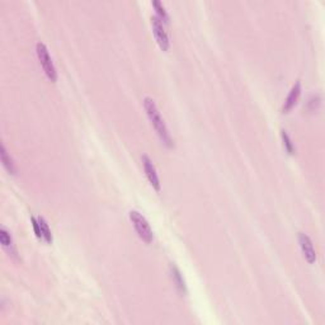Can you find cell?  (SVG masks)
Returning a JSON list of instances; mask_svg holds the SVG:
<instances>
[{"label":"cell","instance_id":"9","mask_svg":"<svg viewBox=\"0 0 325 325\" xmlns=\"http://www.w3.org/2000/svg\"><path fill=\"white\" fill-rule=\"evenodd\" d=\"M0 159H1L3 167L5 168L6 172H8L9 174L14 176L15 173H17V168H15L14 161H13L12 156L8 154V150H6L5 145H4V144L0 145Z\"/></svg>","mask_w":325,"mask_h":325},{"label":"cell","instance_id":"4","mask_svg":"<svg viewBox=\"0 0 325 325\" xmlns=\"http://www.w3.org/2000/svg\"><path fill=\"white\" fill-rule=\"evenodd\" d=\"M151 27H153V33L155 36L159 47L163 51H168L170 47V41L169 36H168L167 31L164 28V23L156 15H154V17H151Z\"/></svg>","mask_w":325,"mask_h":325},{"label":"cell","instance_id":"12","mask_svg":"<svg viewBox=\"0 0 325 325\" xmlns=\"http://www.w3.org/2000/svg\"><path fill=\"white\" fill-rule=\"evenodd\" d=\"M153 6L154 9H155L156 17H158L163 23H169V14H168L165 6L163 5L159 0H154Z\"/></svg>","mask_w":325,"mask_h":325},{"label":"cell","instance_id":"13","mask_svg":"<svg viewBox=\"0 0 325 325\" xmlns=\"http://www.w3.org/2000/svg\"><path fill=\"white\" fill-rule=\"evenodd\" d=\"M281 137H282V142H283V147H285V150L287 151L290 155H294L295 151H296V149H295V145L294 142H292V140H291V137L288 136L287 131H285V130H282L281 131Z\"/></svg>","mask_w":325,"mask_h":325},{"label":"cell","instance_id":"5","mask_svg":"<svg viewBox=\"0 0 325 325\" xmlns=\"http://www.w3.org/2000/svg\"><path fill=\"white\" fill-rule=\"evenodd\" d=\"M299 244L301 248L302 256L306 259V262L314 264L317 262V251L314 248V243L310 236L305 233H299Z\"/></svg>","mask_w":325,"mask_h":325},{"label":"cell","instance_id":"14","mask_svg":"<svg viewBox=\"0 0 325 325\" xmlns=\"http://www.w3.org/2000/svg\"><path fill=\"white\" fill-rule=\"evenodd\" d=\"M31 221H32V226H33V230H35L36 236H37L38 239H42V234H41V226L40 222H38L37 217L35 216H31Z\"/></svg>","mask_w":325,"mask_h":325},{"label":"cell","instance_id":"2","mask_svg":"<svg viewBox=\"0 0 325 325\" xmlns=\"http://www.w3.org/2000/svg\"><path fill=\"white\" fill-rule=\"evenodd\" d=\"M129 216L131 222H132L133 227H135L136 233H137L138 238H140L142 242L146 243V244H150V243L153 242L154 240L153 229H151V226H150L149 221L145 219V216L136 210L130 211Z\"/></svg>","mask_w":325,"mask_h":325},{"label":"cell","instance_id":"10","mask_svg":"<svg viewBox=\"0 0 325 325\" xmlns=\"http://www.w3.org/2000/svg\"><path fill=\"white\" fill-rule=\"evenodd\" d=\"M0 242H1L3 247L5 248L9 253L13 254V256H15V249H14V244H13V238L5 226L0 227Z\"/></svg>","mask_w":325,"mask_h":325},{"label":"cell","instance_id":"1","mask_svg":"<svg viewBox=\"0 0 325 325\" xmlns=\"http://www.w3.org/2000/svg\"><path fill=\"white\" fill-rule=\"evenodd\" d=\"M144 108L146 111V115L149 117L150 122L153 125V127L155 129L156 133H158L160 141L165 145L167 147H173L174 146V141H173L172 135H170L169 130H168L167 124H165L164 118L161 117L160 112H159V108L156 106L155 101L150 97H146L144 99Z\"/></svg>","mask_w":325,"mask_h":325},{"label":"cell","instance_id":"11","mask_svg":"<svg viewBox=\"0 0 325 325\" xmlns=\"http://www.w3.org/2000/svg\"><path fill=\"white\" fill-rule=\"evenodd\" d=\"M37 219H38V222H40V226H41L42 240H45L47 244H52V242H54V238H52V233H51V229H50L49 224H47V221L43 219L42 216H38Z\"/></svg>","mask_w":325,"mask_h":325},{"label":"cell","instance_id":"3","mask_svg":"<svg viewBox=\"0 0 325 325\" xmlns=\"http://www.w3.org/2000/svg\"><path fill=\"white\" fill-rule=\"evenodd\" d=\"M36 52H37V58L38 61H40L41 67L43 69L46 76L50 79V81L55 83V81L58 80V71H56V67L55 65H54L52 58L50 56L47 46L43 42H38L37 45H36Z\"/></svg>","mask_w":325,"mask_h":325},{"label":"cell","instance_id":"6","mask_svg":"<svg viewBox=\"0 0 325 325\" xmlns=\"http://www.w3.org/2000/svg\"><path fill=\"white\" fill-rule=\"evenodd\" d=\"M141 161L147 181H149L150 184L153 186L154 190L159 192L161 188V184H160V179H159V176H158V172H156L155 165L153 164V160H151L146 154H144V155L141 156Z\"/></svg>","mask_w":325,"mask_h":325},{"label":"cell","instance_id":"8","mask_svg":"<svg viewBox=\"0 0 325 325\" xmlns=\"http://www.w3.org/2000/svg\"><path fill=\"white\" fill-rule=\"evenodd\" d=\"M170 273H172L173 282L176 283V287L181 294H187V285L184 281V277L179 268L176 264H170Z\"/></svg>","mask_w":325,"mask_h":325},{"label":"cell","instance_id":"7","mask_svg":"<svg viewBox=\"0 0 325 325\" xmlns=\"http://www.w3.org/2000/svg\"><path fill=\"white\" fill-rule=\"evenodd\" d=\"M300 95H301V81L297 80L296 83L292 85V88H291L290 93H288L287 95V98H286L285 103H283V107H282L283 113H288L292 108H294L295 104H296L297 101H299Z\"/></svg>","mask_w":325,"mask_h":325}]
</instances>
